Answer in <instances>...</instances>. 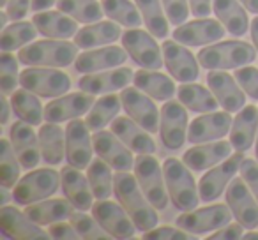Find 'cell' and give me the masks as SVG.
Wrapping results in <instances>:
<instances>
[{"instance_id": "obj_51", "label": "cell", "mask_w": 258, "mask_h": 240, "mask_svg": "<svg viewBox=\"0 0 258 240\" xmlns=\"http://www.w3.org/2000/svg\"><path fill=\"white\" fill-rule=\"evenodd\" d=\"M48 233H50L51 238H58V240H76L80 238L78 231L75 229V226L71 224V222H53V224H50V228H48Z\"/></svg>"}, {"instance_id": "obj_41", "label": "cell", "mask_w": 258, "mask_h": 240, "mask_svg": "<svg viewBox=\"0 0 258 240\" xmlns=\"http://www.w3.org/2000/svg\"><path fill=\"white\" fill-rule=\"evenodd\" d=\"M101 6L108 18L127 29H138L144 22L138 6L129 0H103Z\"/></svg>"}, {"instance_id": "obj_55", "label": "cell", "mask_w": 258, "mask_h": 240, "mask_svg": "<svg viewBox=\"0 0 258 240\" xmlns=\"http://www.w3.org/2000/svg\"><path fill=\"white\" fill-rule=\"evenodd\" d=\"M55 2H57V0H32V11L41 13L50 8V6H53Z\"/></svg>"}, {"instance_id": "obj_24", "label": "cell", "mask_w": 258, "mask_h": 240, "mask_svg": "<svg viewBox=\"0 0 258 240\" xmlns=\"http://www.w3.org/2000/svg\"><path fill=\"white\" fill-rule=\"evenodd\" d=\"M60 186L64 191V196L75 205L78 210H89L94 205V193L90 187L89 177L82 175L78 168L68 165L60 172Z\"/></svg>"}, {"instance_id": "obj_23", "label": "cell", "mask_w": 258, "mask_h": 240, "mask_svg": "<svg viewBox=\"0 0 258 240\" xmlns=\"http://www.w3.org/2000/svg\"><path fill=\"white\" fill-rule=\"evenodd\" d=\"M9 140L13 143L16 155H18L22 168L34 170L41 161V145L39 134L34 133L32 126L23 120H18L9 129Z\"/></svg>"}, {"instance_id": "obj_36", "label": "cell", "mask_w": 258, "mask_h": 240, "mask_svg": "<svg viewBox=\"0 0 258 240\" xmlns=\"http://www.w3.org/2000/svg\"><path fill=\"white\" fill-rule=\"evenodd\" d=\"M177 96H179L180 103L195 113H211L219 106L212 90H207L205 87L197 85V83H182L177 89Z\"/></svg>"}, {"instance_id": "obj_22", "label": "cell", "mask_w": 258, "mask_h": 240, "mask_svg": "<svg viewBox=\"0 0 258 240\" xmlns=\"http://www.w3.org/2000/svg\"><path fill=\"white\" fill-rule=\"evenodd\" d=\"M207 85L223 110L235 113L246 106V92H242L235 76L225 71H211L207 74Z\"/></svg>"}, {"instance_id": "obj_46", "label": "cell", "mask_w": 258, "mask_h": 240, "mask_svg": "<svg viewBox=\"0 0 258 240\" xmlns=\"http://www.w3.org/2000/svg\"><path fill=\"white\" fill-rule=\"evenodd\" d=\"M18 64L20 58H15V55H11L9 51L0 55V90L4 96H13L16 85L20 83Z\"/></svg>"}, {"instance_id": "obj_26", "label": "cell", "mask_w": 258, "mask_h": 240, "mask_svg": "<svg viewBox=\"0 0 258 240\" xmlns=\"http://www.w3.org/2000/svg\"><path fill=\"white\" fill-rule=\"evenodd\" d=\"M135 78V72L129 67H118L108 72H90L78 79L80 90L90 94H110L115 90H122Z\"/></svg>"}, {"instance_id": "obj_2", "label": "cell", "mask_w": 258, "mask_h": 240, "mask_svg": "<svg viewBox=\"0 0 258 240\" xmlns=\"http://www.w3.org/2000/svg\"><path fill=\"white\" fill-rule=\"evenodd\" d=\"M20 64L27 67H68L78 58V44L66 39L37 41L23 46L18 53Z\"/></svg>"}, {"instance_id": "obj_47", "label": "cell", "mask_w": 258, "mask_h": 240, "mask_svg": "<svg viewBox=\"0 0 258 240\" xmlns=\"http://www.w3.org/2000/svg\"><path fill=\"white\" fill-rule=\"evenodd\" d=\"M233 76H235L240 89L246 92V96L258 101V69L251 67V65H242V67L235 69Z\"/></svg>"}, {"instance_id": "obj_48", "label": "cell", "mask_w": 258, "mask_h": 240, "mask_svg": "<svg viewBox=\"0 0 258 240\" xmlns=\"http://www.w3.org/2000/svg\"><path fill=\"white\" fill-rule=\"evenodd\" d=\"M166 18L172 25H182L189 16V0H161Z\"/></svg>"}, {"instance_id": "obj_59", "label": "cell", "mask_w": 258, "mask_h": 240, "mask_svg": "<svg viewBox=\"0 0 258 240\" xmlns=\"http://www.w3.org/2000/svg\"><path fill=\"white\" fill-rule=\"evenodd\" d=\"M6 23H8V13H0V27L6 29Z\"/></svg>"}, {"instance_id": "obj_34", "label": "cell", "mask_w": 258, "mask_h": 240, "mask_svg": "<svg viewBox=\"0 0 258 240\" xmlns=\"http://www.w3.org/2000/svg\"><path fill=\"white\" fill-rule=\"evenodd\" d=\"M212 9L219 22L232 36H244L249 29L247 9L242 8L240 0H212Z\"/></svg>"}, {"instance_id": "obj_10", "label": "cell", "mask_w": 258, "mask_h": 240, "mask_svg": "<svg viewBox=\"0 0 258 240\" xmlns=\"http://www.w3.org/2000/svg\"><path fill=\"white\" fill-rule=\"evenodd\" d=\"M226 203L233 214V219L246 229L258 226V201L242 177H233L226 187Z\"/></svg>"}, {"instance_id": "obj_1", "label": "cell", "mask_w": 258, "mask_h": 240, "mask_svg": "<svg viewBox=\"0 0 258 240\" xmlns=\"http://www.w3.org/2000/svg\"><path fill=\"white\" fill-rule=\"evenodd\" d=\"M115 196L118 203L125 208L138 229L149 231L158 224L156 207L147 200L142 191L137 177L129 175V172H118L115 175Z\"/></svg>"}, {"instance_id": "obj_37", "label": "cell", "mask_w": 258, "mask_h": 240, "mask_svg": "<svg viewBox=\"0 0 258 240\" xmlns=\"http://www.w3.org/2000/svg\"><path fill=\"white\" fill-rule=\"evenodd\" d=\"M122 108L120 96L115 94H108L103 96L94 103V106L90 108L89 115H87V126L90 127V131H101L111 124L117 118L118 111Z\"/></svg>"}, {"instance_id": "obj_25", "label": "cell", "mask_w": 258, "mask_h": 240, "mask_svg": "<svg viewBox=\"0 0 258 240\" xmlns=\"http://www.w3.org/2000/svg\"><path fill=\"white\" fill-rule=\"evenodd\" d=\"M127 50L124 46H106L99 50H89L78 55L75 62V69L82 74H90V72H99L104 69L118 67L127 58Z\"/></svg>"}, {"instance_id": "obj_56", "label": "cell", "mask_w": 258, "mask_h": 240, "mask_svg": "<svg viewBox=\"0 0 258 240\" xmlns=\"http://www.w3.org/2000/svg\"><path fill=\"white\" fill-rule=\"evenodd\" d=\"M0 104H2V117H0V124H8V120H9V104H11V103H8V99H6L4 94H2Z\"/></svg>"}, {"instance_id": "obj_15", "label": "cell", "mask_w": 258, "mask_h": 240, "mask_svg": "<svg viewBox=\"0 0 258 240\" xmlns=\"http://www.w3.org/2000/svg\"><path fill=\"white\" fill-rule=\"evenodd\" d=\"M187 111L182 103L170 99L161 108V122H159V136L166 148L177 150L187 140Z\"/></svg>"}, {"instance_id": "obj_29", "label": "cell", "mask_w": 258, "mask_h": 240, "mask_svg": "<svg viewBox=\"0 0 258 240\" xmlns=\"http://www.w3.org/2000/svg\"><path fill=\"white\" fill-rule=\"evenodd\" d=\"M34 25L37 27L43 36L50 39H69L78 32V23L71 16L62 11H41L36 13L32 18Z\"/></svg>"}, {"instance_id": "obj_28", "label": "cell", "mask_w": 258, "mask_h": 240, "mask_svg": "<svg viewBox=\"0 0 258 240\" xmlns=\"http://www.w3.org/2000/svg\"><path fill=\"white\" fill-rule=\"evenodd\" d=\"M111 131L137 154H154L156 152V143L149 131L138 126L133 118L117 117L111 122Z\"/></svg>"}, {"instance_id": "obj_20", "label": "cell", "mask_w": 258, "mask_h": 240, "mask_svg": "<svg viewBox=\"0 0 258 240\" xmlns=\"http://www.w3.org/2000/svg\"><path fill=\"white\" fill-rule=\"evenodd\" d=\"M225 30V25L218 20H195L177 27L172 37L184 46H209L223 39Z\"/></svg>"}, {"instance_id": "obj_11", "label": "cell", "mask_w": 258, "mask_h": 240, "mask_svg": "<svg viewBox=\"0 0 258 240\" xmlns=\"http://www.w3.org/2000/svg\"><path fill=\"white\" fill-rule=\"evenodd\" d=\"M244 159H246L244 157V152L237 150L233 155H230L228 159L219 163L216 168H212L211 172L205 173L200 179V184H198L200 200L205 201V203L218 200L223 194V191L228 187V184L232 182L233 177L237 175V172H240Z\"/></svg>"}, {"instance_id": "obj_38", "label": "cell", "mask_w": 258, "mask_h": 240, "mask_svg": "<svg viewBox=\"0 0 258 240\" xmlns=\"http://www.w3.org/2000/svg\"><path fill=\"white\" fill-rule=\"evenodd\" d=\"M11 108L20 120L30 124V126H41L44 120V110L41 106L36 94L30 90H16L11 97Z\"/></svg>"}, {"instance_id": "obj_57", "label": "cell", "mask_w": 258, "mask_h": 240, "mask_svg": "<svg viewBox=\"0 0 258 240\" xmlns=\"http://www.w3.org/2000/svg\"><path fill=\"white\" fill-rule=\"evenodd\" d=\"M249 30H251V41H253L254 48H256V51H258V16L251 22Z\"/></svg>"}, {"instance_id": "obj_33", "label": "cell", "mask_w": 258, "mask_h": 240, "mask_svg": "<svg viewBox=\"0 0 258 240\" xmlns=\"http://www.w3.org/2000/svg\"><path fill=\"white\" fill-rule=\"evenodd\" d=\"M122 30L117 23L113 22H96L89 23L87 27H83L82 30H78L75 36V44H78V48L89 50V48H97L103 44H111L117 39L122 37Z\"/></svg>"}, {"instance_id": "obj_35", "label": "cell", "mask_w": 258, "mask_h": 240, "mask_svg": "<svg viewBox=\"0 0 258 240\" xmlns=\"http://www.w3.org/2000/svg\"><path fill=\"white\" fill-rule=\"evenodd\" d=\"M39 145L44 163L50 166L60 165L66 155V131H62L58 124H44L39 129Z\"/></svg>"}, {"instance_id": "obj_12", "label": "cell", "mask_w": 258, "mask_h": 240, "mask_svg": "<svg viewBox=\"0 0 258 240\" xmlns=\"http://www.w3.org/2000/svg\"><path fill=\"white\" fill-rule=\"evenodd\" d=\"M120 101L129 118H133L138 126H142L149 133H158L161 113L158 111L156 104L145 96V92H140L137 87L135 89L125 87L120 92Z\"/></svg>"}, {"instance_id": "obj_7", "label": "cell", "mask_w": 258, "mask_h": 240, "mask_svg": "<svg viewBox=\"0 0 258 240\" xmlns=\"http://www.w3.org/2000/svg\"><path fill=\"white\" fill-rule=\"evenodd\" d=\"M20 85L39 97H60L71 89V79L57 67H29L20 74Z\"/></svg>"}, {"instance_id": "obj_32", "label": "cell", "mask_w": 258, "mask_h": 240, "mask_svg": "<svg viewBox=\"0 0 258 240\" xmlns=\"http://www.w3.org/2000/svg\"><path fill=\"white\" fill-rule=\"evenodd\" d=\"M133 83L137 89H140L142 92H145L156 101H170L175 94V85L172 78L154 69L142 67L140 71L135 72Z\"/></svg>"}, {"instance_id": "obj_17", "label": "cell", "mask_w": 258, "mask_h": 240, "mask_svg": "<svg viewBox=\"0 0 258 240\" xmlns=\"http://www.w3.org/2000/svg\"><path fill=\"white\" fill-rule=\"evenodd\" d=\"M163 58H165V67L168 69L170 76L180 83H193L200 76V65L197 57L191 53L184 44L173 41L163 43Z\"/></svg>"}, {"instance_id": "obj_30", "label": "cell", "mask_w": 258, "mask_h": 240, "mask_svg": "<svg viewBox=\"0 0 258 240\" xmlns=\"http://www.w3.org/2000/svg\"><path fill=\"white\" fill-rule=\"evenodd\" d=\"M258 131V110L249 104L244 106L233 118L230 129V143L235 150L246 152L254 141V134Z\"/></svg>"}, {"instance_id": "obj_5", "label": "cell", "mask_w": 258, "mask_h": 240, "mask_svg": "<svg viewBox=\"0 0 258 240\" xmlns=\"http://www.w3.org/2000/svg\"><path fill=\"white\" fill-rule=\"evenodd\" d=\"M135 177L140 184L142 191L147 200L156 207V210H163L168 205V187H166L165 173L159 163L151 154H138L135 159Z\"/></svg>"}, {"instance_id": "obj_3", "label": "cell", "mask_w": 258, "mask_h": 240, "mask_svg": "<svg viewBox=\"0 0 258 240\" xmlns=\"http://www.w3.org/2000/svg\"><path fill=\"white\" fill-rule=\"evenodd\" d=\"M256 53L258 51L244 41H223L200 50L198 62L209 71H228L247 65L254 60Z\"/></svg>"}, {"instance_id": "obj_49", "label": "cell", "mask_w": 258, "mask_h": 240, "mask_svg": "<svg viewBox=\"0 0 258 240\" xmlns=\"http://www.w3.org/2000/svg\"><path fill=\"white\" fill-rule=\"evenodd\" d=\"M198 235L193 233H184V229H177L172 226H161V228H152L145 231V240H195Z\"/></svg>"}, {"instance_id": "obj_50", "label": "cell", "mask_w": 258, "mask_h": 240, "mask_svg": "<svg viewBox=\"0 0 258 240\" xmlns=\"http://www.w3.org/2000/svg\"><path fill=\"white\" fill-rule=\"evenodd\" d=\"M240 177L244 179V182L247 184V187H249L251 193L254 194V198L258 201V161L244 159L242 166H240Z\"/></svg>"}, {"instance_id": "obj_40", "label": "cell", "mask_w": 258, "mask_h": 240, "mask_svg": "<svg viewBox=\"0 0 258 240\" xmlns=\"http://www.w3.org/2000/svg\"><path fill=\"white\" fill-rule=\"evenodd\" d=\"M87 177L96 200H108L111 193H115V177L111 175V166L101 157L89 165Z\"/></svg>"}, {"instance_id": "obj_9", "label": "cell", "mask_w": 258, "mask_h": 240, "mask_svg": "<svg viewBox=\"0 0 258 240\" xmlns=\"http://www.w3.org/2000/svg\"><path fill=\"white\" fill-rule=\"evenodd\" d=\"M233 214L230 210L228 203H216L212 207H204L198 210L184 212L177 217L175 224L177 228L184 229L193 235H200V233L216 231V229L226 226L232 221Z\"/></svg>"}, {"instance_id": "obj_58", "label": "cell", "mask_w": 258, "mask_h": 240, "mask_svg": "<svg viewBox=\"0 0 258 240\" xmlns=\"http://www.w3.org/2000/svg\"><path fill=\"white\" fill-rule=\"evenodd\" d=\"M240 4L253 15H258V0H240Z\"/></svg>"}, {"instance_id": "obj_27", "label": "cell", "mask_w": 258, "mask_h": 240, "mask_svg": "<svg viewBox=\"0 0 258 240\" xmlns=\"http://www.w3.org/2000/svg\"><path fill=\"white\" fill-rule=\"evenodd\" d=\"M232 155V143L226 141H211V143L198 145V147L189 148L184 152L182 161L187 165L189 170L195 172H204V170L212 168L214 165H219L225 159Z\"/></svg>"}, {"instance_id": "obj_21", "label": "cell", "mask_w": 258, "mask_h": 240, "mask_svg": "<svg viewBox=\"0 0 258 240\" xmlns=\"http://www.w3.org/2000/svg\"><path fill=\"white\" fill-rule=\"evenodd\" d=\"M0 229L6 236L15 240H46L50 233L43 231L37 222H34L25 212L15 207L0 208Z\"/></svg>"}, {"instance_id": "obj_52", "label": "cell", "mask_w": 258, "mask_h": 240, "mask_svg": "<svg viewBox=\"0 0 258 240\" xmlns=\"http://www.w3.org/2000/svg\"><path fill=\"white\" fill-rule=\"evenodd\" d=\"M244 226L240 222H235V224H226L223 228L216 229V233H212L211 236H207V240H237L244 236Z\"/></svg>"}, {"instance_id": "obj_42", "label": "cell", "mask_w": 258, "mask_h": 240, "mask_svg": "<svg viewBox=\"0 0 258 240\" xmlns=\"http://www.w3.org/2000/svg\"><path fill=\"white\" fill-rule=\"evenodd\" d=\"M57 9L80 23H96L103 20V6L96 0H57Z\"/></svg>"}, {"instance_id": "obj_44", "label": "cell", "mask_w": 258, "mask_h": 240, "mask_svg": "<svg viewBox=\"0 0 258 240\" xmlns=\"http://www.w3.org/2000/svg\"><path fill=\"white\" fill-rule=\"evenodd\" d=\"M13 143L8 140H0V186L6 189H11L18 184L20 168L22 163H18V155H15Z\"/></svg>"}, {"instance_id": "obj_6", "label": "cell", "mask_w": 258, "mask_h": 240, "mask_svg": "<svg viewBox=\"0 0 258 240\" xmlns=\"http://www.w3.org/2000/svg\"><path fill=\"white\" fill-rule=\"evenodd\" d=\"M60 186V173L51 168H41L27 173L13 189V200L18 205L36 203L53 196Z\"/></svg>"}, {"instance_id": "obj_18", "label": "cell", "mask_w": 258, "mask_h": 240, "mask_svg": "<svg viewBox=\"0 0 258 240\" xmlns=\"http://www.w3.org/2000/svg\"><path fill=\"white\" fill-rule=\"evenodd\" d=\"M233 118L230 117V111H211L202 117L195 118L187 129V141L193 145L209 143V141L221 140L232 129Z\"/></svg>"}, {"instance_id": "obj_4", "label": "cell", "mask_w": 258, "mask_h": 240, "mask_svg": "<svg viewBox=\"0 0 258 240\" xmlns=\"http://www.w3.org/2000/svg\"><path fill=\"white\" fill-rule=\"evenodd\" d=\"M163 173H165L170 200L175 205V208L182 212L195 210L198 205L200 191L197 189V184L186 163L179 161L177 157H168L163 163Z\"/></svg>"}, {"instance_id": "obj_43", "label": "cell", "mask_w": 258, "mask_h": 240, "mask_svg": "<svg viewBox=\"0 0 258 240\" xmlns=\"http://www.w3.org/2000/svg\"><path fill=\"white\" fill-rule=\"evenodd\" d=\"M37 32L39 30L34 25V22H15L13 25L6 27L2 32V39H0L2 51L22 50L30 41L36 39Z\"/></svg>"}, {"instance_id": "obj_31", "label": "cell", "mask_w": 258, "mask_h": 240, "mask_svg": "<svg viewBox=\"0 0 258 240\" xmlns=\"http://www.w3.org/2000/svg\"><path fill=\"white\" fill-rule=\"evenodd\" d=\"M25 214L37 222L39 226L53 224V222L69 219L75 214V205L68 198H57V200H46L41 203H30L25 207Z\"/></svg>"}, {"instance_id": "obj_13", "label": "cell", "mask_w": 258, "mask_h": 240, "mask_svg": "<svg viewBox=\"0 0 258 240\" xmlns=\"http://www.w3.org/2000/svg\"><path fill=\"white\" fill-rule=\"evenodd\" d=\"M90 127L80 118H73L66 127V159L78 170L89 168L92 163L94 141L89 133Z\"/></svg>"}, {"instance_id": "obj_16", "label": "cell", "mask_w": 258, "mask_h": 240, "mask_svg": "<svg viewBox=\"0 0 258 240\" xmlns=\"http://www.w3.org/2000/svg\"><path fill=\"white\" fill-rule=\"evenodd\" d=\"M92 215L113 238H133L137 231V224L131 219V215L125 212L122 205L113 203V201L97 200V203L92 205Z\"/></svg>"}, {"instance_id": "obj_14", "label": "cell", "mask_w": 258, "mask_h": 240, "mask_svg": "<svg viewBox=\"0 0 258 240\" xmlns=\"http://www.w3.org/2000/svg\"><path fill=\"white\" fill-rule=\"evenodd\" d=\"M94 152L97 157L106 161L117 172H129L135 168V159L131 155V148L113 133V131H96L92 136Z\"/></svg>"}, {"instance_id": "obj_19", "label": "cell", "mask_w": 258, "mask_h": 240, "mask_svg": "<svg viewBox=\"0 0 258 240\" xmlns=\"http://www.w3.org/2000/svg\"><path fill=\"white\" fill-rule=\"evenodd\" d=\"M96 94L90 92H73L68 96H60L55 101L46 104L44 108V120L46 122L60 124L66 120H73V118H78L82 115H85L87 111H90V108L94 106L96 99H94Z\"/></svg>"}, {"instance_id": "obj_39", "label": "cell", "mask_w": 258, "mask_h": 240, "mask_svg": "<svg viewBox=\"0 0 258 240\" xmlns=\"http://www.w3.org/2000/svg\"><path fill=\"white\" fill-rule=\"evenodd\" d=\"M142 13V18L147 30L158 39H165L168 36V18H166L163 2L159 0H135Z\"/></svg>"}, {"instance_id": "obj_62", "label": "cell", "mask_w": 258, "mask_h": 240, "mask_svg": "<svg viewBox=\"0 0 258 240\" xmlns=\"http://www.w3.org/2000/svg\"><path fill=\"white\" fill-rule=\"evenodd\" d=\"M6 4H8V0H0V6H4L6 8Z\"/></svg>"}, {"instance_id": "obj_61", "label": "cell", "mask_w": 258, "mask_h": 240, "mask_svg": "<svg viewBox=\"0 0 258 240\" xmlns=\"http://www.w3.org/2000/svg\"><path fill=\"white\" fill-rule=\"evenodd\" d=\"M254 150H256V161H258V133H256V141H254Z\"/></svg>"}, {"instance_id": "obj_54", "label": "cell", "mask_w": 258, "mask_h": 240, "mask_svg": "<svg viewBox=\"0 0 258 240\" xmlns=\"http://www.w3.org/2000/svg\"><path fill=\"white\" fill-rule=\"evenodd\" d=\"M189 9L195 18H207L212 11V0H189Z\"/></svg>"}, {"instance_id": "obj_53", "label": "cell", "mask_w": 258, "mask_h": 240, "mask_svg": "<svg viewBox=\"0 0 258 240\" xmlns=\"http://www.w3.org/2000/svg\"><path fill=\"white\" fill-rule=\"evenodd\" d=\"M29 8H32V0H8L6 13L13 22H20L27 16Z\"/></svg>"}, {"instance_id": "obj_60", "label": "cell", "mask_w": 258, "mask_h": 240, "mask_svg": "<svg viewBox=\"0 0 258 240\" xmlns=\"http://www.w3.org/2000/svg\"><path fill=\"white\" fill-rule=\"evenodd\" d=\"M242 238H244V240H258V233L249 231V233H246V235H244Z\"/></svg>"}, {"instance_id": "obj_45", "label": "cell", "mask_w": 258, "mask_h": 240, "mask_svg": "<svg viewBox=\"0 0 258 240\" xmlns=\"http://www.w3.org/2000/svg\"><path fill=\"white\" fill-rule=\"evenodd\" d=\"M71 224L75 226V229L78 231L80 238L85 240H110L113 236L106 231V229L101 226V222L97 221L94 215H87L85 210L75 212V214L69 217Z\"/></svg>"}, {"instance_id": "obj_8", "label": "cell", "mask_w": 258, "mask_h": 240, "mask_svg": "<svg viewBox=\"0 0 258 240\" xmlns=\"http://www.w3.org/2000/svg\"><path fill=\"white\" fill-rule=\"evenodd\" d=\"M122 46L127 50L129 57L133 58L135 64H138L144 69H161L165 65L161 46H158L154 36L151 32L138 29H129L120 37Z\"/></svg>"}]
</instances>
